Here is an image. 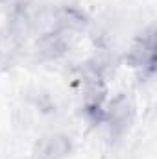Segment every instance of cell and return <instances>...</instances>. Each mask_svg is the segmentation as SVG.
<instances>
[{"mask_svg": "<svg viewBox=\"0 0 157 159\" xmlns=\"http://www.w3.org/2000/svg\"><path fill=\"white\" fill-rule=\"evenodd\" d=\"M78 34L79 32L69 28H54L39 37L37 54L43 59H57L72 48V44L78 39Z\"/></svg>", "mask_w": 157, "mask_h": 159, "instance_id": "1", "label": "cell"}, {"mask_svg": "<svg viewBox=\"0 0 157 159\" xmlns=\"http://www.w3.org/2000/svg\"><path fill=\"white\" fill-rule=\"evenodd\" d=\"M135 117V109H133V102L126 96V94H118L117 98L109 104L107 111H105V119L111 128V135L113 139H120L131 126Z\"/></svg>", "mask_w": 157, "mask_h": 159, "instance_id": "2", "label": "cell"}, {"mask_svg": "<svg viewBox=\"0 0 157 159\" xmlns=\"http://www.w3.org/2000/svg\"><path fill=\"white\" fill-rule=\"evenodd\" d=\"M128 63L131 67H139L142 70H154L155 63V30L154 26L148 28L128 52Z\"/></svg>", "mask_w": 157, "mask_h": 159, "instance_id": "3", "label": "cell"}, {"mask_svg": "<svg viewBox=\"0 0 157 159\" xmlns=\"http://www.w3.org/2000/svg\"><path fill=\"white\" fill-rule=\"evenodd\" d=\"M2 2H4V0H0V4H2Z\"/></svg>", "mask_w": 157, "mask_h": 159, "instance_id": "5", "label": "cell"}, {"mask_svg": "<svg viewBox=\"0 0 157 159\" xmlns=\"http://www.w3.org/2000/svg\"><path fill=\"white\" fill-rule=\"evenodd\" d=\"M72 150V141L63 133H50L39 139L34 159H65Z\"/></svg>", "mask_w": 157, "mask_h": 159, "instance_id": "4", "label": "cell"}]
</instances>
